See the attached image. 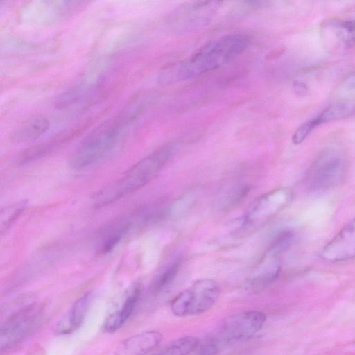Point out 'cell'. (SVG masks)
<instances>
[{
  "label": "cell",
  "instance_id": "1",
  "mask_svg": "<svg viewBox=\"0 0 355 355\" xmlns=\"http://www.w3.org/2000/svg\"><path fill=\"white\" fill-rule=\"evenodd\" d=\"M250 40L243 33H232L216 39L187 59L161 69L157 73V81L162 85L176 83L216 69L241 54Z\"/></svg>",
  "mask_w": 355,
  "mask_h": 355
},
{
  "label": "cell",
  "instance_id": "2",
  "mask_svg": "<svg viewBox=\"0 0 355 355\" xmlns=\"http://www.w3.org/2000/svg\"><path fill=\"white\" fill-rule=\"evenodd\" d=\"M175 149L174 144H166L142 158L119 178L97 191L92 197L94 206L113 203L149 183L162 170Z\"/></svg>",
  "mask_w": 355,
  "mask_h": 355
},
{
  "label": "cell",
  "instance_id": "3",
  "mask_svg": "<svg viewBox=\"0 0 355 355\" xmlns=\"http://www.w3.org/2000/svg\"><path fill=\"white\" fill-rule=\"evenodd\" d=\"M123 128L116 116L102 123L69 156V167L73 170L83 169L103 158L114 148Z\"/></svg>",
  "mask_w": 355,
  "mask_h": 355
},
{
  "label": "cell",
  "instance_id": "4",
  "mask_svg": "<svg viewBox=\"0 0 355 355\" xmlns=\"http://www.w3.org/2000/svg\"><path fill=\"white\" fill-rule=\"evenodd\" d=\"M219 293L216 282L211 279H198L172 300L171 310L178 317L201 314L214 305Z\"/></svg>",
  "mask_w": 355,
  "mask_h": 355
},
{
  "label": "cell",
  "instance_id": "5",
  "mask_svg": "<svg viewBox=\"0 0 355 355\" xmlns=\"http://www.w3.org/2000/svg\"><path fill=\"white\" fill-rule=\"evenodd\" d=\"M220 1H189L180 5L169 15L168 28L174 34H187L207 26L220 7Z\"/></svg>",
  "mask_w": 355,
  "mask_h": 355
},
{
  "label": "cell",
  "instance_id": "6",
  "mask_svg": "<svg viewBox=\"0 0 355 355\" xmlns=\"http://www.w3.org/2000/svg\"><path fill=\"white\" fill-rule=\"evenodd\" d=\"M344 160L336 149L328 148L320 153L311 165L306 176L308 187L313 191L329 189L342 178Z\"/></svg>",
  "mask_w": 355,
  "mask_h": 355
},
{
  "label": "cell",
  "instance_id": "7",
  "mask_svg": "<svg viewBox=\"0 0 355 355\" xmlns=\"http://www.w3.org/2000/svg\"><path fill=\"white\" fill-rule=\"evenodd\" d=\"M266 315L257 310L243 311L224 318L218 324L214 338L220 343H235L252 337L265 324Z\"/></svg>",
  "mask_w": 355,
  "mask_h": 355
},
{
  "label": "cell",
  "instance_id": "8",
  "mask_svg": "<svg viewBox=\"0 0 355 355\" xmlns=\"http://www.w3.org/2000/svg\"><path fill=\"white\" fill-rule=\"evenodd\" d=\"M288 188H278L257 198L246 211L242 222L244 230H252L264 225L284 209L291 201Z\"/></svg>",
  "mask_w": 355,
  "mask_h": 355
},
{
  "label": "cell",
  "instance_id": "9",
  "mask_svg": "<svg viewBox=\"0 0 355 355\" xmlns=\"http://www.w3.org/2000/svg\"><path fill=\"white\" fill-rule=\"evenodd\" d=\"M41 309L29 306L17 311L1 326L0 347L1 352L12 349L26 339L40 321Z\"/></svg>",
  "mask_w": 355,
  "mask_h": 355
},
{
  "label": "cell",
  "instance_id": "10",
  "mask_svg": "<svg viewBox=\"0 0 355 355\" xmlns=\"http://www.w3.org/2000/svg\"><path fill=\"white\" fill-rule=\"evenodd\" d=\"M320 256L329 263L343 262L355 258V217L324 246Z\"/></svg>",
  "mask_w": 355,
  "mask_h": 355
},
{
  "label": "cell",
  "instance_id": "11",
  "mask_svg": "<svg viewBox=\"0 0 355 355\" xmlns=\"http://www.w3.org/2000/svg\"><path fill=\"white\" fill-rule=\"evenodd\" d=\"M355 115V103L351 100L337 102L327 106L316 116L302 124L294 132L293 141L300 144L318 126L331 121L340 120Z\"/></svg>",
  "mask_w": 355,
  "mask_h": 355
},
{
  "label": "cell",
  "instance_id": "12",
  "mask_svg": "<svg viewBox=\"0 0 355 355\" xmlns=\"http://www.w3.org/2000/svg\"><path fill=\"white\" fill-rule=\"evenodd\" d=\"M282 254L270 247L261 263L248 279L247 288L252 291H259L273 282L281 270L279 257Z\"/></svg>",
  "mask_w": 355,
  "mask_h": 355
},
{
  "label": "cell",
  "instance_id": "13",
  "mask_svg": "<svg viewBox=\"0 0 355 355\" xmlns=\"http://www.w3.org/2000/svg\"><path fill=\"white\" fill-rule=\"evenodd\" d=\"M162 339V335L156 331L139 333L124 340L114 355H144L155 349Z\"/></svg>",
  "mask_w": 355,
  "mask_h": 355
},
{
  "label": "cell",
  "instance_id": "14",
  "mask_svg": "<svg viewBox=\"0 0 355 355\" xmlns=\"http://www.w3.org/2000/svg\"><path fill=\"white\" fill-rule=\"evenodd\" d=\"M91 302V293H85L78 298L57 323L56 334L65 335L77 330L83 322Z\"/></svg>",
  "mask_w": 355,
  "mask_h": 355
},
{
  "label": "cell",
  "instance_id": "15",
  "mask_svg": "<svg viewBox=\"0 0 355 355\" xmlns=\"http://www.w3.org/2000/svg\"><path fill=\"white\" fill-rule=\"evenodd\" d=\"M141 294V286L139 284L135 285L130 290L121 306L107 317L103 324V331L113 333L119 329L132 314Z\"/></svg>",
  "mask_w": 355,
  "mask_h": 355
},
{
  "label": "cell",
  "instance_id": "16",
  "mask_svg": "<svg viewBox=\"0 0 355 355\" xmlns=\"http://www.w3.org/2000/svg\"><path fill=\"white\" fill-rule=\"evenodd\" d=\"M49 120L42 116H36L21 124L10 135L12 143H26L34 141L44 135L49 128Z\"/></svg>",
  "mask_w": 355,
  "mask_h": 355
},
{
  "label": "cell",
  "instance_id": "17",
  "mask_svg": "<svg viewBox=\"0 0 355 355\" xmlns=\"http://www.w3.org/2000/svg\"><path fill=\"white\" fill-rule=\"evenodd\" d=\"M154 100L153 93L144 92L137 94L127 102L116 116L125 127L138 119Z\"/></svg>",
  "mask_w": 355,
  "mask_h": 355
},
{
  "label": "cell",
  "instance_id": "18",
  "mask_svg": "<svg viewBox=\"0 0 355 355\" xmlns=\"http://www.w3.org/2000/svg\"><path fill=\"white\" fill-rule=\"evenodd\" d=\"M69 133H62L55 137L30 146L23 150L18 157V162L27 164L45 157L70 139Z\"/></svg>",
  "mask_w": 355,
  "mask_h": 355
},
{
  "label": "cell",
  "instance_id": "19",
  "mask_svg": "<svg viewBox=\"0 0 355 355\" xmlns=\"http://www.w3.org/2000/svg\"><path fill=\"white\" fill-rule=\"evenodd\" d=\"M101 83V78L94 82H83L60 94L54 101L58 110L68 108L85 98L96 89Z\"/></svg>",
  "mask_w": 355,
  "mask_h": 355
},
{
  "label": "cell",
  "instance_id": "20",
  "mask_svg": "<svg viewBox=\"0 0 355 355\" xmlns=\"http://www.w3.org/2000/svg\"><path fill=\"white\" fill-rule=\"evenodd\" d=\"M196 337L184 336L172 340L154 355H189L198 347Z\"/></svg>",
  "mask_w": 355,
  "mask_h": 355
},
{
  "label": "cell",
  "instance_id": "21",
  "mask_svg": "<svg viewBox=\"0 0 355 355\" xmlns=\"http://www.w3.org/2000/svg\"><path fill=\"white\" fill-rule=\"evenodd\" d=\"M181 261L177 259L166 266L153 281L150 291L157 294L167 288L174 281L180 270Z\"/></svg>",
  "mask_w": 355,
  "mask_h": 355
},
{
  "label": "cell",
  "instance_id": "22",
  "mask_svg": "<svg viewBox=\"0 0 355 355\" xmlns=\"http://www.w3.org/2000/svg\"><path fill=\"white\" fill-rule=\"evenodd\" d=\"M27 206L26 200L15 202L1 209L0 213V232L3 235L23 213Z\"/></svg>",
  "mask_w": 355,
  "mask_h": 355
},
{
  "label": "cell",
  "instance_id": "23",
  "mask_svg": "<svg viewBox=\"0 0 355 355\" xmlns=\"http://www.w3.org/2000/svg\"><path fill=\"white\" fill-rule=\"evenodd\" d=\"M266 5V1H248L240 2L233 10V16L241 17L252 11L259 10Z\"/></svg>",
  "mask_w": 355,
  "mask_h": 355
},
{
  "label": "cell",
  "instance_id": "24",
  "mask_svg": "<svg viewBox=\"0 0 355 355\" xmlns=\"http://www.w3.org/2000/svg\"><path fill=\"white\" fill-rule=\"evenodd\" d=\"M218 343L214 338H210L198 344V355H216L218 352Z\"/></svg>",
  "mask_w": 355,
  "mask_h": 355
},
{
  "label": "cell",
  "instance_id": "25",
  "mask_svg": "<svg viewBox=\"0 0 355 355\" xmlns=\"http://www.w3.org/2000/svg\"><path fill=\"white\" fill-rule=\"evenodd\" d=\"M339 92L344 98H347L348 101L355 98V73L349 76L342 83Z\"/></svg>",
  "mask_w": 355,
  "mask_h": 355
}]
</instances>
